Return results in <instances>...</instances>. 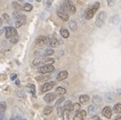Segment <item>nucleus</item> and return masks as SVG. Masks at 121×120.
I'll return each instance as SVG.
<instances>
[{"mask_svg":"<svg viewBox=\"0 0 121 120\" xmlns=\"http://www.w3.org/2000/svg\"><path fill=\"white\" fill-rule=\"evenodd\" d=\"M99 6H100V4H99L98 2H96L95 4H93L92 6H90L89 8H87V10L85 11V14H84L85 18L87 19V20L91 19L92 17L94 16V14L96 13V11H97V9L99 8Z\"/></svg>","mask_w":121,"mask_h":120,"instance_id":"f257e3e1","label":"nucleus"},{"mask_svg":"<svg viewBox=\"0 0 121 120\" xmlns=\"http://www.w3.org/2000/svg\"><path fill=\"white\" fill-rule=\"evenodd\" d=\"M62 6L65 8L67 11L71 12V13H75V12H76L75 5H74V3H73L71 0H64V1H63V4H62Z\"/></svg>","mask_w":121,"mask_h":120,"instance_id":"f03ea898","label":"nucleus"},{"mask_svg":"<svg viewBox=\"0 0 121 120\" xmlns=\"http://www.w3.org/2000/svg\"><path fill=\"white\" fill-rule=\"evenodd\" d=\"M57 15L59 16V18L61 20H63V21H68L69 20V15L67 13V10L63 6H61L60 8L57 9Z\"/></svg>","mask_w":121,"mask_h":120,"instance_id":"7ed1b4c3","label":"nucleus"},{"mask_svg":"<svg viewBox=\"0 0 121 120\" xmlns=\"http://www.w3.org/2000/svg\"><path fill=\"white\" fill-rule=\"evenodd\" d=\"M54 71V66L52 64H46V65H43L41 67L38 68V72H40L41 74H46V73H51V72Z\"/></svg>","mask_w":121,"mask_h":120,"instance_id":"20e7f679","label":"nucleus"},{"mask_svg":"<svg viewBox=\"0 0 121 120\" xmlns=\"http://www.w3.org/2000/svg\"><path fill=\"white\" fill-rule=\"evenodd\" d=\"M105 20H106V13L104 11H102V12H100V13L98 14L97 18H96V21H95V24H96L97 27H102V25L104 24Z\"/></svg>","mask_w":121,"mask_h":120,"instance_id":"39448f33","label":"nucleus"},{"mask_svg":"<svg viewBox=\"0 0 121 120\" xmlns=\"http://www.w3.org/2000/svg\"><path fill=\"white\" fill-rule=\"evenodd\" d=\"M16 34H17V31H16V29L14 27L8 26V27L5 28V36H6V38H8V39H9L10 37L16 35Z\"/></svg>","mask_w":121,"mask_h":120,"instance_id":"423d86ee","label":"nucleus"},{"mask_svg":"<svg viewBox=\"0 0 121 120\" xmlns=\"http://www.w3.org/2000/svg\"><path fill=\"white\" fill-rule=\"evenodd\" d=\"M48 43V37H45V36H38L35 40V44L38 46H42V45H45Z\"/></svg>","mask_w":121,"mask_h":120,"instance_id":"0eeeda50","label":"nucleus"},{"mask_svg":"<svg viewBox=\"0 0 121 120\" xmlns=\"http://www.w3.org/2000/svg\"><path fill=\"white\" fill-rule=\"evenodd\" d=\"M54 85H55V82H53V81L43 84V86L41 88V92H47V91H49V90H51V88H53Z\"/></svg>","mask_w":121,"mask_h":120,"instance_id":"6e6552de","label":"nucleus"},{"mask_svg":"<svg viewBox=\"0 0 121 120\" xmlns=\"http://www.w3.org/2000/svg\"><path fill=\"white\" fill-rule=\"evenodd\" d=\"M102 114H103V116H104L105 118H111V116H112V111H111V108L109 106H106V107H104L103 108V110H102Z\"/></svg>","mask_w":121,"mask_h":120,"instance_id":"1a4fd4ad","label":"nucleus"},{"mask_svg":"<svg viewBox=\"0 0 121 120\" xmlns=\"http://www.w3.org/2000/svg\"><path fill=\"white\" fill-rule=\"evenodd\" d=\"M47 44L53 48V47H56V46L59 45V41L56 39L55 37L52 36V37H49V38H48V43H47Z\"/></svg>","mask_w":121,"mask_h":120,"instance_id":"9d476101","label":"nucleus"},{"mask_svg":"<svg viewBox=\"0 0 121 120\" xmlns=\"http://www.w3.org/2000/svg\"><path fill=\"white\" fill-rule=\"evenodd\" d=\"M7 108V105H6V102H0V118H4V112L6 111Z\"/></svg>","mask_w":121,"mask_h":120,"instance_id":"9b49d317","label":"nucleus"},{"mask_svg":"<svg viewBox=\"0 0 121 120\" xmlns=\"http://www.w3.org/2000/svg\"><path fill=\"white\" fill-rule=\"evenodd\" d=\"M98 111H99V108H98L97 105H90V106L88 107V112L90 113V115H95V114H97Z\"/></svg>","mask_w":121,"mask_h":120,"instance_id":"f8f14e48","label":"nucleus"},{"mask_svg":"<svg viewBox=\"0 0 121 120\" xmlns=\"http://www.w3.org/2000/svg\"><path fill=\"white\" fill-rule=\"evenodd\" d=\"M85 116H86V111L78 110L76 111V114L74 115V119H83Z\"/></svg>","mask_w":121,"mask_h":120,"instance_id":"ddd939ff","label":"nucleus"},{"mask_svg":"<svg viewBox=\"0 0 121 120\" xmlns=\"http://www.w3.org/2000/svg\"><path fill=\"white\" fill-rule=\"evenodd\" d=\"M54 99H55V94L54 93H48L44 96V100L47 102V103H51Z\"/></svg>","mask_w":121,"mask_h":120,"instance_id":"4468645a","label":"nucleus"},{"mask_svg":"<svg viewBox=\"0 0 121 120\" xmlns=\"http://www.w3.org/2000/svg\"><path fill=\"white\" fill-rule=\"evenodd\" d=\"M67 76H68V72L65 71V70H63L61 72H59V74L57 75V80L62 81V80H64L65 78H67Z\"/></svg>","mask_w":121,"mask_h":120,"instance_id":"2eb2a0df","label":"nucleus"},{"mask_svg":"<svg viewBox=\"0 0 121 120\" xmlns=\"http://www.w3.org/2000/svg\"><path fill=\"white\" fill-rule=\"evenodd\" d=\"M42 63H44V58H43V56L34 59L33 62H32V65H33V66H38L39 64H42Z\"/></svg>","mask_w":121,"mask_h":120,"instance_id":"dca6fc26","label":"nucleus"},{"mask_svg":"<svg viewBox=\"0 0 121 120\" xmlns=\"http://www.w3.org/2000/svg\"><path fill=\"white\" fill-rule=\"evenodd\" d=\"M93 102H94L95 105H97V106L100 107L101 104H102V99H101V97L98 96V95H95V96L93 97Z\"/></svg>","mask_w":121,"mask_h":120,"instance_id":"f3484780","label":"nucleus"},{"mask_svg":"<svg viewBox=\"0 0 121 120\" xmlns=\"http://www.w3.org/2000/svg\"><path fill=\"white\" fill-rule=\"evenodd\" d=\"M119 20H120V18H119V16H118V15H113V16H112L111 18L109 19V23L112 24V25L117 24V23L119 22Z\"/></svg>","mask_w":121,"mask_h":120,"instance_id":"a211bd4d","label":"nucleus"},{"mask_svg":"<svg viewBox=\"0 0 121 120\" xmlns=\"http://www.w3.org/2000/svg\"><path fill=\"white\" fill-rule=\"evenodd\" d=\"M64 110H67L68 112H71L72 111V102L70 100H68L65 104H64V107H63Z\"/></svg>","mask_w":121,"mask_h":120,"instance_id":"6ab92c4d","label":"nucleus"},{"mask_svg":"<svg viewBox=\"0 0 121 120\" xmlns=\"http://www.w3.org/2000/svg\"><path fill=\"white\" fill-rule=\"evenodd\" d=\"M79 101L81 104H84V103H87V102L89 101V96L86 95V94H84V95H81L79 97Z\"/></svg>","mask_w":121,"mask_h":120,"instance_id":"aec40b11","label":"nucleus"},{"mask_svg":"<svg viewBox=\"0 0 121 120\" xmlns=\"http://www.w3.org/2000/svg\"><path fill=\"white\" fill-rule=\"evenodd\" d=\"M66 93V90L64 89L63 87H57L55 90V94L56 95H59V96H61L63 95V94H65Z\"/></svg>","mask_w":121,"mask_h":120,"instance_id":"412c9836","label":"nucleus"},{"mask_svg":"<svg viewBox=\"0 0 121 120\" xmlns=\"http://www.w3.org/2000/svg\"><path fill=\"white\" fill-rule=\"evenodd\" d=\"M27 88L29 89L30 93H31L33 96H35V93H36V90H35V86H34L33 84H28V85H27Z\"/></svg>","mask_w":121,"mask_h":120,"instance_id":"4be33fe9","label":"nucleus"},{"mask_svg":"<svg viewBox=\"0 0 121 120\" xmlns=\"http://www.w3.org/2000/svg\"><path fill=\"white\" fill-rule=\"evenodd\" d=\"M60 34L62 35L63 38H68L69 37V32H68V30L65 29V28H62L61 30H60Z\"/></svg>","mask_w":121,"mask_h":120,"instance_id":"5701e85b","label":"nucleus"},{"mask_svg":"<svg viewBox=\"0 0 121 120\" xmlns=\"http://www.w3.org/2000/svg\"><path fill=\"white\" fill-rule=\"evenodd\" d=\"M53 53H54V50L52 48H48L43 52V56H51Z\"/></svg>","mask_w":121,"mask_h":120,"instance_id":"b1692460","label":"nucleus"},{"mask_svg":"<svg viewBox=\"0 0 121 120\" xmlns=\"http://www.w3.org/2000/svg\"><path fill=\"white\" fill-rule=\"evenodd\" d=\"M113 111L115 113H121V103L115 104L113 107Z\"/></svg>","mask_w":121,"mask_h":120,"instance_id":"393cba45","label":"nucleus"},{"mask_svg":"<svg viewBox=\"0 0 121 120\" xmlns=\"http://www.w3.org/2000/svg\"><path fill=\"white\" fill-rule=\"evenodd\" d=\"M10 39V42L12 44H16L17 42H18V40H19V37H18V34H16V35H14V36H12V37H10L9 38Z\"/></svg>","mask_w":121,"mask_h":120,"instance_id":"a878e982","label":"nucleus"},{"mask_svg":"<svg viewBox=\"0 0 121 120\" xmlns=\"http://www.w3.org/2000/svg\"><path fill=\"white\" fill-rule=\"evenodd\" d=\"M69 27L71 28V30H73V31H75V30L77 29V24H76V22L75 21H70L69 22Z\"/></svg>","mask_w":121,"mask_h":120,"instance_id":"bb28decb","label":"nucleus"},{"mask_svg":"<svg viewBox=\"0 0 121 120\" xmlns=\"http://www.w3.org/2000/svg\"><path fill=\"white\" fill-rule=\"evenodd\" d=\"M32 5H31V4H30V3H25L24 4V6H23V9L25 10V11H31L32 10Z\"/></svg>","mask_w":121,"mask_h":120,"instance_id":"cd10ccee","label":"nucleus"},{"mask_svg":"<svg viewBox=\"0 0 121 120\" xmlns=\"http://www.w3.org/2000/svg\"><path fill=\"white\" fill-rule=\"evenodd\" d=\"M43 112H44L45 115H49L51 112H52V107L51 106H46L44 108V111H43Z\"/></svg>","mask_w":121,"mask_h":120,"instance_id":"c85d7f7f","label":"nucleus"},{"mask_svg":"<svg viewBox=\"0 0 121 120\" xmlns=\"http://www.w3.org/2000/svg\"><path fill=\"white\" fill-rule=\"evenodd\" d=\"M105 99L107 102H111V101H113L114 100V96L112 95V94H106V96H105Z\"/></svg>","mask_w":121,"mask_h":120,"instance_id":"c756f323","label":"nucleus"},{"mask_svg":"<svg viewBox=\"0 0 121 120\" xmlns=\"http://www.w3.org/2000/svg\"><path fill=\"white\" fill-rule=\"evenodd\" d=\"M80 103H74V104H72V111H78L80 109Z\"/></svg>","mask_w":121,"mask_h":120,"instance_id":"7c9ffc66","label":"nucleus"},{"mask_svg":"<svg viewBox=\"0 0 121 120\" xmlns=\"http://www.w3.org/2000/svg\"><path fill=\"white\" fill-rule=\"evenodd\" d=\"M17 95H18V97H20V98H24L25 93L23 91H21V90H17Z\"/></svg>","mask_w":121,"mask_h":120,"instance_id":"2f4dec72","label":"nucleus"},{"mask_svg":"<svg viewBox=\"0 0 121 120\" xmlns=\"http://www.w3.org/2000/svg\"><path fill=\"white\" fill-rule=\"evenodd\" d=\"M2 18L5 20V21H7V22H9V20H10V18H9V15L8 14H6V13H4L3 15H2Z\"/></svg>","mask_w":121,"mask_h":120,"instance_id":"473e14b6","label":"nucleus"},{"mask_svg":"<svg viewBox=\"0 0 121 120\" xmlns=\"http://www.w3.org/2000/svg\"><path fill=\"white\" fill-rule=\"evenodd\" d=\"M12 6H13V7H15L16 9H21V6L19 5L18 3H16V2H13V3H12Z\"/></svg>","mask_w":121,"mask_h":120,"instance_id":"72a5a7b5","label":"nucleus"},{"mask_svg":"<svg viewBox=\"0 0 121 120\" xmlns=\"http://www.w3.org/2000/svg\"><path fill=\"white\" fill-rule=\"evenodd\" d=\"M57 113H58V115H61L62 114V108L59 105H57Z\"/></svg>","mask_w":121,"mask_h":120,"instance_id":"f704fd0d","label":"nucleus"},{"mask_svg":"<svg viewBox=\"0 0 121 120\" xmlns=\"http://www.w3.org/2000/svg\"><path fill=\"white\" fill-rule=\"evenodd\" d=\"M62 101H63V98L61 97V98H60V99H58V100H57V102H56V105H59V104L61 103Z\"/></svg>","mask_w":121,"mask_h":120,"instance_id":"c9c22d12","label":"nucleus"},{"mask_svg":"<svg viewBox=\"0 0 121 120\" xmlns=\"http://www.w3.org/2000/svg\"><path fill=\"white\" fill-rule=\"evenodd\" d=\"M46 4H47V6H50L52 4V0H46Z\"/></svg>","mask_w":121,"mask_h":120,"instance_id":"e433bc0d","label":"nucleus"},{"mask_svg":"<svg viewBox=\"0 0 121 120\" xmlns=\"http://www.w3.org/2000/svg\"><path fill=\"white\" fill-rule=\"evenodd\" d=\"M16 77H17V75H16V74L11 75V80H15V79H16Z\"/></svg>","mask_w":121,"mask_h":120,"instance_id":"4c0bfd02","label":"nucleus"},{"mask_svg":"<svg viewBox=\"0 0 121 120\" xmlns=\"http://www.w3.org/2000/svg\"><path fill=\"white\" fill-rule=\"evenodd\" d=\"M3 31H5V28H4V29H0V35L2 34V32H3Z\"/></svg>","mask_w":121,"mask_h":120,"instance_id":"58836bf2","label":"nucleus"},{"mask_svg":"<svg viewBox=\"0 0 121 120\" xmlns=\"http://www.w3.org/2000/svg\"><path fill=\"white\" fill-rule=\"evenodd\" d=\"M108 2H109V5H112V3H113V1H112V0H108Z\"/></svg>","mask_w":121,"mask_h":120,"instance_id":"ea45409f","label":"nucleus"},{"mask_svg":"<svg viewBox=\"0 0 121 120\" xmlns=\"http://www.w3.org/2000/svg\"><path fill=\"white\" fill-rule=\"evenodd\" d=\"M16 84L19 85V84H20V81H19V80H16Z\"/></svg>","mask_w":121,"mask_h":120,"instance_id":"a19ab883","label":"nucleus"},{"mask_svg":"<svg viewBox=\"0 0 121 120\" xmlns=\"http://www.w3.org/2000/svg\"><path fill=\"white\" fill-rule=\"evenodd\" d=\"M1 25H2V19L0 18V26H1Z\"/></svg>","mask_w":121,"mask_h":120,"instance_id":"79ce46f5","label":"nucleus"},{"mask_svg":"<svg viewBox=\"0 0 121 120\" xmlns=\"http://www.w3.org/2000/svg\"><path fill=\"white\" fill-rule=\"evenodd\" d=\"M116 119H117V120H121V116H120V117H117Z\"/></svg>","mask_w":121,"mask_h":120,"instance_id":"37998d69","label":"nucleus"},{"mask_svg":"<svg viewBox=\"0 0 121 120\" xmlns=\"http://www.w3.org/2000/svg\"><path fill=\"white\" fill-rule=\"evenodd\" d=\"M18 1H20V2H22V1H24V0H18Z\"/></svg>","mask_w":121,"mask_h":120,"instance_id":"c03bdc74","label":"nucleus"},{"mask_svg":"<svg viewBox=\"0 0 121 120\" xmlns=\"http://www.w3.org/2000/svg\"><path fill=\"white\" fill-rule=\"evenodd\" d=\"M36 1H37V2H40V1H41V0H36Z\"/></svg>","mask_w":121,"mask_h":120,"instance_id":"a18cd8bd","label":"nucleus"},{"mask_svg":"<svg viewBox=\"0 0 121 120\" xmlns=\"http://www.w3.org/2000/svg\"><path fill=\"white\" fill-rule=\"evenodd\" d=\"M120 30H121V26H120Z\"/></svg>","mask_w":121,"mask_h":120,"instance_id":"49530a36","label":"nucleus"}]
</instances>
